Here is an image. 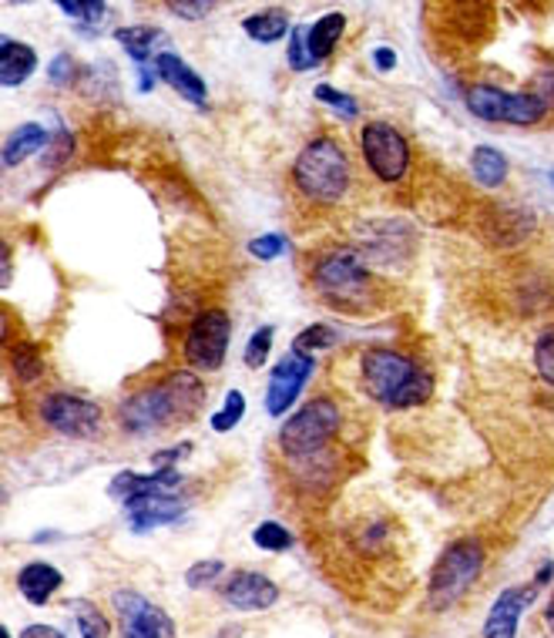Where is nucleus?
<instances>
[{"instance_id": "nucleus-1", "label": "nucleus", "mask_w": 554, "mask_h": 638, "mask_svg": "<svg viewBox=\"0 0 554 638\" xmlns=\"http://www.w3.org/2000/svg\"><path fill=\"white\" fill-rule=\"evenodd\" d=\"M202 400H205V387L198 383L195 373H189V370L172 373L161 383H155V387L132 394L121 404V428L135 431V434L172 428V423L195 417Z\"/></svg>"}, {"instance_id": "nucleus-2", "label": "nucleus", "mask_w": 554, "mask_h": 638, "mask_svg": "<svg viewBox=\"0 0 554 638\" xmlns=\"http://www.w3.org/2000/svg\"><path fill=\"white\" fill-rule=\"evenodd\" d=\"M363 387L376 404L390 410H407L431 400L434 380L427 370H420L410 357L397 350H370L363 357Z\"/></svg>"}, {"instance_id": "nucleus-3", "label": "nucleus", "mask_w": 554, "mask_h": 638, "mask_svg": "<svg viewBox=\"0 0 554 638\" xmlns=\"http://www.w3.org/2000/svg\"><path fill=\"white\" fill-rule=\"evenodd\" d=\"M292 179L306 198L336 202V198H344V192L350 185V158L339 142L316 139L300 152V158H296Z\"/></svg>"}, {"instance_id": "nucleus-4", "label": "nucleus", "mask_w": 554, "mask_h": 638, "mask_svg": "<svg viewBox=\"0 0 554 638\" xmlns=\"http://www.w3.org/2000/svg\"><path fill=\"white\" fill-rule=\"evenodd\" d=\"M484 568V544L474 538H463L457 544H450L441 562L431 571V605L434 609H447L457 599H463L471 585L478 581Z\"/></svg>"}, {"instance_id": "nucleus-5", "label": "nucleus", "mask_w": 554, "mask_h": 638, "mask_svg": "<svg viewBox=\"0 0 554 638\" xmlns=\"http://www.w3.org/2000/svg\"><path fill=\"white\" fill-rule=\"evenodd\" d=\"M339 407L326 397L306 404L303 410H296L279 431V447L289 454V457H310L316 450H323L333 434L339 431Z\"/></svg>"}, {"instance_id": "nucleus-6", "label": "nucleus", "mask_w": 554, "mask_h": 638, "mask_svg": "<svg viewBox=\"0 0 554 638\" xmlns=\"http://www.w3.org/2000/svg\"><path fill=\"white\" fill-rule=\"evenodd\" d=\"M467 108L481 121H507V124H538L547 111L544 98L538 92L507 95L491 84H478L467 92Z\"/></svg>"}, {"instance_id": "nucleus-7", "label": "nucleus", "mask_w": 554, "mask_h": 638, "mask_svg": "<svg viewBox=\"0 0 554 638\" xmlns=\"http://www.w3.org/2000/svg\"><path fill=\"white\" fill-rule=\"evenodd\" d=\"M363 158L370 165V172L383 182H400L410 168V145L387 121H370L360 135Z\"/></svg>"}, {"instance_id": "nucleus-8", "label": "nucleus", "mask_w": 554, "mask_h": 638, "mask_svg": "<svg viewBox=\"0 0 554 638\" xmlns=\"http://www.w3.org/2000/svg\"><path fill=\"white\" fill-rule=\"evenodd\" d=\"M229 336H232V323L226 313L219 310L198 313L185 336V363L202 373L219 370L229 353Z\"/></svg>"}, {"instance_id": "nucleus-9", "label": "nucleus", "mask_w": 554, "mask_h": 638, "mask_svg": "<svg viewBox=\"0 0 554 638\" xmlns=\"http://www.w3.org/2000/svg\"><path fill=\"white\" fill-rule=\"evenodd\" d=\"M316 289L329 303L350 306L370 292V273L357 252H333L316 269Z\"/></svg>"}, {"instance_id": "nucleus-10", "label": "nucleus", "mask_w": 554, "mask_h": 638, "mask_svg": "<svg viewBox=\"0 0 554 638\" xmlns=\"http://www.w3.org/2000/svg\"><path fill=\"white\" fill-rule=\"evenodd\" d=\"M37 413L51 431L64 437H92L101 428V407L74 394H48Z\"/></svg>"}, {"instance_id": "nucleus-11", "label": "nucleus", "mask_w": 554, "mask_h": 638, "mask_svg": "<svg viewBox=\"0 0 554 638\" xmlns=\"http://www.w3.org/2000/svg\"><path fill=\"white\" fill-rule=\"evenodd\" d=\"M313 353H300V350H289L276 366H273V376H269V390H266V410L269 417H282L300 390L306 387V380L313 376Z\"/></svg>"}, {"instance_id": "nucleus-12", "label": "nucleus", "mask_w": 554, "mask_h": 638, "mask_svg": "<svg viewBox=\"0 0 554 638\" xmlns=\"http://www.w3.org/2000/svg\"><path fill=\"white\" fill-rule=\"evenodd\" d=\"M115 609L124 638H172L176 625L161 609H155L145 594L138 591H118L115 594Z\"/></svg>"}, {"instance_id": "nucleus-13", "label": "nucleus", "mask_w": 554, "mask_h": 638, "mask_svg": "<svg viewBox=\"0 0 554 638\" xmlns=\"http://www.w3.org/2000/svg\"><path fill=\"white\" fill-rule=\"evenodd\" d=\"M541 588L544 585H538V581H531L525 588H504L497 594V602H494L487 622H484V638H515L518 625H521V615L534 605Z\"/></svg>"}, {"instance_id": "nucleus-14", "label": "nucleus", "mask_w": 554, "mask_h": 638, "mask_svg": "<svg viewBox=\"0 0 554 638\" xmlns=\"http://www.w3.org/2000/svg\"><path fill=\"white\" fill-rule=\"evenodd\" d=\"M222 594H226V602H229L232 609H242V612H266V609L276 605L279 588H276V581H273L269 575H260V571H236V575L226 581Z\"/></svg>"}, {"instance_id": "nucleus-15", "label": "nucleus", "mask_w": 554, "mask_h": 638, "mask_svg": "<svg viewBox=\"0 0 554 638\" xmlns=\"http://www.w3.org/2000/svg\"><path fill=\"white\" fill-rule=\"evenodd\" d=\"M179 484H182V474L172 471V467H161V471H155V474H132V471H121V474L111 481L108 494H111L115 501L128 504V501L145 497V494H168V491L179 487Z\"/></svg>"}, {"instance_id": "nucleus-16", "label": "nucleus", "mask_w": 554, "mask_h": 638, "mask_svg": "<svg viewBox=\"0 0 554 638\" xmlns=\"http://www.w3.org/2000/svg\"><path fill=\"white\" fill-rule=\"evenodd\" d=\"M128 518H132V528L135 531H148V528H158V525H172L185 515V507L179 497L172 494H145V497H135L124 504Z\"/></svg>"}, {"instance_id": "nucleus-17", "label": "nucleus", "mask_w": 554, "mask_h": 638, "mask_svg": "<svg viewBox=\"0 0 554 638\" xmlns=\"http://www.w3.org/2000/svg\"><path fill=\"white\" fill-rule=\"evenodd\" d=\"M155 74H158V81L172 84V88H176L185 101L205 108V98H208L205 81H202L179 55H158V58H155Z\"/></svg>"}, {"instance_id": "nucleus-18", "label": "nucleus", "mask_w": 554, "mask_h": 638, "mask_svg": "<svg viewBox=\"0 0 554 638\" xmlns=\"http://www.w3.org/2000/svg\"><path fill=\"white\" fill-rule=\"evenodd\" d=\"M37 68V55L34 48L21 45V40H11L4 37L0 40V84L4 88H17V84H24Z\"/></svg>"}, {"instance_id": "nucleus-19", "label": "nucleus", "mask_w": 554, "mask_h": 638, "mask_svg": "<svg viewBox=\"0 0 554 638\" xmlns=\"http://www.w3.org/2000/svg\"><path fill=\"white\" fill-rule=\"evenodd\" d=\"M17 585H21V594H24L31 605H48V599L61 588V571L51 568V565H40L37 562V565H27L21 571Z\"/></svg>"}, {"instance_id": "nucleus-20", "label": "nucleus", "mask_w": 554, "mask_h": 638, "mask_svg": "<svg viewBox=\"0 0 554 638\" xmlns=\"http://www.w3.org/2000/svg\"><path fill=\"white\" fill-rule=\"evenodd\" d=\"M344 31H347V17H344V14H326V17H320V21L306 31L310 58H313L316 64L326 61V58L336 51V45H339V37H344Z\"/></svg>"}, {"instance_id": "nucleus-21", "label": "nucleus", "mask_w": 554, "mask_h": 638, "mask_svg": "<svg viewBox=\"0 0 554 638\" xmlns=\"http://www.w3.org/2000/svg\"><path fill=\"white\" fill-rule=\"evenodd\" d=\"M45 142H48V132L40 124H21L17 132H11L8 142H4V165L8 168L21 165L27 155L40 152V145H45Z\"/></svg>"}, {"instance_id": "nucleus-22", "label": "nucleus", "mask_w": 554, "mask_h": 638, "mask_svg": "<svg viewBox=\"0 0 554 638\" xmlns=\"http://www.w3.org/2000/svg\"><path fill=\"white\" fill-rule=\"evenodd\" d=\"M115 40L118 45L132 55L138 64H145L148 58H152V51H155V45L161 40V31L158 27H145V24H138V27H118L115 31Z\"/></svg>"}, {"instance_id": "nucleus-23", "label": "nucleus", "mask_w": 554, "mask_h": 638, "mask_svg": "<svg viewBox=\"0 0 554 638\" xmlns=\"http://www.w3.org/2000/svg\"><path fill=\"white\" fill-rule=\"evenodd\" d=\"M471 168H474V179L487 189H497L504 179H507V158L491 148V145H481L471 158Z\"/></svg>"}, {"instance_id": "nucleus-24", "label": "nucleus", "mask_w": 554, "mask_h": 638, "mask_svg": "<svg viewBox=\"0 0 554 638\" xmlns=\"http://www.w3.org/2000/svg\"><path fill=\"white\" fill-rule=\"evenodd\" d=\"M245 34L252 40H260V45H273V40H279L282 34H289V21L282 11H263V14H252L245 17Z\"/></svg>"}, {"instance_id": "nucleus-25", "label": "nucleus", "mask_w": 554, "mask_h": 638, "mask_svg": "<svg viewBox=\"0 0 554 638\" xmlns=\"http://www.w3.org/2000/svg\"><path fill=\"white\" fill-rule=\"evenodd\" d=\"M74 622L81 628V638H108L111 631L105 612L95 602H74Z\"/></svg>"}, {"instance_id": "nucleus-26", "label": "nucleus", "mask_w": 554, "mask_h": 638, "mask_svg": "<svg viewBox=\"0 0 554 638\" xmlns=\"http://www.w3.org/2000/svg\"><path fill=\"white\" fill-rule=\"evenodd\" d=\"M11 370L21 383H34L40 373H45V360H40L34 344H21L11 350Z\"/></svg>"}, {"instance_id": "nucleus-27", "label": "nucleus", "mask_w": 554, "mask_h": 638, "mask_svg": "<svg viewBox=\"0 0 554 638\" xmlns=\"http://www.w3.org/2000/svg\"><path fill=\"white\" fill-rule=\"evenodd\" d=\"M242 413H245V397L239 390H229L226 394V407L216 417H212V431H216V434H229L236 423L242 420Z\"/></svg>"}, {"instance_id": "nucleus-28", "label": "nucleus", "mask_w": 554, "mask_h": 638, "mask_svg": "<svg viewBox=\"0 0 554 638\" xmlns=\"http://www.w3.org/2000/svg\"><path fill=\"white\" fill-rule=\"evenodd\" d=\"M252 541L260 544L263 551H289V547H292L289 528H282V525H276V521H263L260 528L252 531Z\"/></svg>"}, {"instance_id": "nucleus-29", "label": "nucleus", "mask_w": 554, "mask_h": 638, "mask_svg": "<svg viewBox=\"0 0 554 638\" xmlns=\"http://www.w3.org/2000/svg\"><path fill=\"white\" fill-rule=\"evenodd\" d=\"M273 336H276V329H273V326H260V329L252 333L249 347H245V363H249L252 370H260V366L269 360V350H273Z\"/></svg>"}, {"instance_id": "nucleus-30", "label": "nucleus", "mask_w": 554, "mask_h": 638, "mask_svg": "<svg viewBox=\"0 0 554 638\" xmlns=\"http://www.w3.org/2000/svg\"><path fill=\"white\" fill-rule=\"evenodd\" d=\"M333 344H336V333H333L329 326L316 323V326H310V329H303L300 336H296L292 350H300V353H313V350H329Z\"/></svg>"}, {"instance_id": "nucleus-31", "label": "nucleus", "mask_w": 554, "mask_h": 638, "mask_svg": "<svg viewBox=\"0 0 554 638\" xmlns=\"http://www.w3.org/2000/svg\"><path fill=\"white\" fill-rule=\"evenodd\" d=\"M534 366H538V376L547 380L554 387V326L541 333L538 347H534Z\"/></svg>"}, {"instance_id": "nucleus-32", "label": "nucleus", "mask_w": 554, "mask_h": 638, "mask_svg": "<svg viewBox=\"0 0 554 638\" xmlns=\"http://www.w3.org/2000/svg\"><path fill=\"white\" fill-rule=\"evenodd\" d=\"M306 31L310 27H296L292 34H289V68L292 71H310V68H316V61L310 58V48H306Z\"/></svg>"}, {"instance_id": "nucleus-33", "label": "nucleus", "mask_w": 554, "mask_h": 638, "mask_svg": "<svg viewBox=\"0 0 554 638\" xmlns=\"http://www.w3.org/2000/svg\"><path fill=\"white\" fill-rule=\"evenodd\" d=\"M313 95H316L320 105H329V108H336L339 115H347V118H357V115H360V105H357L350 95L329 88V84H316V92H313Z\"/></svg>"}, {"instance_id": "nucleus-34", "label": "nucleus", "mask_w": 554, "mask_h": 638, "mask_svg": "<svg viewBox=\"0 0 554 638\" xmlns=\"http://www.w3.org/2000/svg\"><path fill=\"white\" fill-rule=\"evenodd\" d=\"M58 8L64 14H71L74 21H84V24H98L101 17H108V8L98 4V0H84V4H74V0H61Z\"/></svg>"}, {"instance_id": "nucleus-35", "label": "nucleus", "mask_w": 554, "mask_h": 638, "mask_svg": "<svg viewBox=\"0 0 554 638\" xmlns=\"http://www.w3.org/2000/svg\"><path fill=\"white\" fill-rule=\"evenodd\" d=\"M289 249V242L279 236V232H269V236H260V239H252L249 242V252L255 255V260H279V255Z\"/></svg>"}, {"instance_id": "nucleus-36", "label": "nucleus", "mask_w": 554, "mask_h": 638, "mask_svg": "<svg viewBox=\"0 0 554 638\" xmlns=\"http://www.w3.org/2000/svg\"><path fill=\"white\" fill-rule=\"evenodd\" d=\"M168 11L185 17V21H202L205 14L216 11V4H212V0H189V4L185 0H168Z\"/></svg>"}, {"instance_id": "nucleus-37", "label": "nucleus", "mask_w": 554, "mask_h": 638, "mask_svg": "<svg viewBox=\"0 0 554 638\" xmlns=\"http://www.w3.org/2000/svg\"><path fill=\"white\" fill-rule=\"evenodd\" d=\"M219 575H222V562H198V565L189 568L185 581H189V588H205L208 581H216Z\"/></svg>"}, {"instance_id": "nucleus-38", "label": "nucleus", "mask_w": 554, "mask_h": 638, "mask_svg": "<svg viewBox=\"0 0 554 638\" xmlns=\"http://www.w3.org/2000/svg\"><path fill=\"white\" fill-rule=\"evenodd\" d=\"M77 77V68H74V58L71 55H58L51 61V84H58V88H64V84H71Z\"/></svg>"}, {"instance_id": "nucleus-39", "label": "nucleus", "mask_w": 554, "mask_h": 638, "mask_svg": "<svg viewBox=\"0 0 554 638\" xmlns=\"http://www.w3.org/2000/svg\"><path fill=\"white\" fill-rule=\"evenodd\" d=\"M538 95L544 98V105H554V71H544L538 81H534Z\"/></svg>"}, {"instance_id": "nucleus-40", "label": "nucleus", "mask_w": 554, "mask_h": 638, "mask_svg": "<svg viewBox=\"0 0 554 638\" xmlns=\"http://www.w3.org/2000/svg\"><path fill=\"white\" fill-rule=\"evenodd\" d=\"M373 64H376L380 71H394V68H397V55H394L390 48H376V51H373Z\"/></svg>"}, {"instance_id": "nucleus-41", "label": "nucleus", "mask_w": 554, "mask_h": 638, "mask_svg": "<svg viewBox=\"0 0 554 638\" xmlns=\"http://www.w3.org/2000/svg\"><path fill=\"white\" fill-rule=\"evenodd\" d=\"M21 638H64V635L51 625H27Z\"/></svg>"}, {"instance_id": "nucleus-42", "label": "nucleus", "mask_w": 554, "mask_h": 638, "mask_svg": "<svg viewBox=\"0 0 554 638\" xmlns=\"http://www.w3.org/2000/svg\"><path fill=\"white\" fill-rule=\"evenodd\" d=\"M189 450H192V444H179L176 450H165V454H155V464H161V467H165V464H172V460H179V457H185Z\"/></svg>"}, {"instance_id": "nucleus-43", "label": "nucleus", "mask_w": 554, "mask_h": 638, "mask_svg": "<svg viewBox=\"0 0 554 638\" xmlns=\"http://www.w3.org/2000/svg\"><path fill=\"white\" fill-rule=\"evenodd\" d=\"M544 625H547V631L554 635V594H551V602H547V609H544Z\"/></svg>"}, {"instance_id": "nucleus-44", "label": "nucleus", "mask_w": 554, "mask_h": 638, "mask_svg": "<svg viewBox=\"0 0 554 638\" xmlns=\"http://www.w3.org/2000/svg\"><path fill=\"white\" fill-rule=\"evenodd\" d=\"M142 92H152V71L142 68Z\"/></svg>"}, {"instance_id": "nucleus-45", "label": "nucleus", "mask_w": 554, "mask_h": 638, "mask_svg": "<svg viewBox=\"0 0 554 638\" xmlns=\"http://www.w3.org/2000/svg\"><path fill=\"white\" fill-rule=\"evenodd\" d=\"M551 189H554V172H551Z\"/></svg>"}]
</instances>
